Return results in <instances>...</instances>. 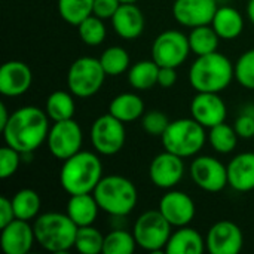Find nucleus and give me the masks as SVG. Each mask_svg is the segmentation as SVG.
Masks as SVG:
<instances>
[{
	"instance_id": "nucleus-18",
	"label": "nucleus",
	"mask_w": 254,
	"mask_h": 254,
	"mask_svg": "<svg viewBox=\"0 0 254 254\" xmlns=\"http://www.w3.org/2000/svg\"><path fill=\"white\" fill-rule=\"evenodd\" d=\"M33 82L31 68L24 61H7L0 67V92L4 97L25 94Z\"/></svg>"
},
{
	"instance_id": "nucleus-3",
	"label": "nucleus",
	"mask_w": 254,
	"mask_h": 254,
	"mask_svg": "<svg viewBox=\"0 0 254 254\" xmlns=\"http://www.w3.org/2000/svg\"><path fill=\"white\" fill-rule=\"evenodd\" d=\"M234 77V64L217 51L196 57L189 68V82L196 92H222Z\"/></svg>"
},
{
	"instance_id": "nucleus-45",
	"label": "nucleus",
	"mask_w": 254,
	"mask_h": 254,
	"mask_svg": "<svg viewBox=\"0 0 254 254\" xmlns=\"http://www.w3.org/2000/svg\"><path fill=\"white\" fill-rule=\"evenodd\" d=\"M137 0H121V3H135Z\"/></svg>"
},
{
	"instance_id": "nucleus-1",
	"label": "nucleus",
	"mask_w": 254,
	"mask_h": 254,
	"mask_svg": "<svg viewBox=\"0 0 254 254\" xmlns=\"http://www.w3.org/2000/svg\"><path fill=\"white\" fill-rule=\"evenodd\" d=\"M49 116L34 106H24L10 113L6 127L1 129L4 144L16 149L22 155H31L48 138Z\"/></svg>"
},
{
	"instance_id": "nucleus-42",
	"label": "nucleus",
	"mask_w": 254,
	"mask_h": 254,
	"mask_svg": "<svg viewBox=\"0 0 254 254\" xmlns=\"http://www.w3.org/2000/svg\"><path fill=\"white\" fill-rule=\"evenodd\" d=\"M177 82V71L174 67H161L158 76V85L168 89L173 88Z\"/></svg>"
},
{
	"instance_id": "nucleus-36",
	"label": "nucleus",
	"mask_w": 254,
	"mask_h": 254,
	"mask_svg": "<svg viewBox=\"0 0 254 254\" xmlns=\"http://www.w3.org/2000/svg\"><path fill=\"white\" fill-rule=\"evenodd\" d=\"M235 68V79L238 83L246 88L254 91V49L246 51L234 64Z\"/></svg>"
},
{
	"instance_id": "nucleus-33",
	"label": "nucleus",
	"mask_w": 254,
	"mask_h": 254,
	"mask_svg": "<svg viewBox=\"0 0 254 254\" xmlns=\"http://www.w3.org/2000/svg\"><path fill=\"white\" fill-rule=\"evenodd\" d=\"M100 63L107 76H119V74L125 73L127 70H129L131 60H129V54L127 52L125 48L110 46L101 54Z\"/></svg>"
},
{
	"instance_id": "nucleus-41",
	"label": "nucleus",
	"mask_w": 254,
	"mask_h": 254,
	"mask_svg": "<svg viewBox=\"0 0 254 254\" xmlns=\"http://www.w3.org/2000/svg\"><path fill=\"white\" fill-rule=\"evenodd\" d=\"M15 217V211H13V205H12V199L1 196L0 198V229L4 228L6 225H9L10 222H13Z\"/></svg>"
},
{
	"instance_id": "nucleus-31",
	"label": "nucleus",
	"mask_w": 254,
	"mask_h": 254,
	"mask_svg": "<svg viewBox=\"0 0 254 254\" xmlns=\"http://www.w3.org/2000/svg\"><path fill=\"white\" fill-rule=\"evenodd\" d=\"M238 138H240V135L237 134L235 128L225 122L210 128V132H208V141H210L211 147L216 152L223 153V155L235 150V147L238 144Z\"/></svg>"
},
{
	"instance_id": "nucleus-44",
	"label": "nucleus",
	"mask_w": 254,
	"mask_h": 254,
	"mask_svg": "<svg viewBox=\"0 0 254 254\" xmlns=\"http://www.w3.org/2000/svg\"><path fill=\"white\" fill-rule=\"evenodd\" d=\"M247 16L250 18L252 24L254 25V0H249L247 3Z\"/></svg>"
},
{
	"instance_id": "nucleus-40",
	"label": "nucleus",
	"mask_w": 254,
	"mask_h": 254,
	"mask_svg": "<svg viewBox=\"0 0 254 254\" xmlns=\"http://www.w3.org/2000/svg\"><path fill=\"white\" fill-rule=\"evenodd\" d=\"M121 6V0H94V10L92 15L101 19H112L116 10Z\"/></svg>"
},
{
	"instance_id": "nucleus-35",
	"label": "nucleus",
	"mask_w": 254,
	"mask_h": 254,
	"mask_svg": "<svg viewBox=\"0 0 254 254\" xmlns=\"http://www.w3.org/2000/svg\"><path fill=\"white\" fill-rule=\"evenodd\" d=\"M77 33H79L80 40L85 45L98 46L106 40V36H107L104 19H101L95 15H91L77 25Z\"/></svg>"
},
{
	"instance_id": "nucleus-22",
	"label": "nucleus",
	"mask_w": 254,
	"mask_h": 254,
	"mask_svg": "<svg viewBox=\"0 0 254 254\" xmlns=\"http://www.w3.org/2000/svg\"><path fill=\"white\" fill-rule=\"evenodd\" d=\"M98 211H100V207L94 193L70 195L67 201L65 213L79 228L94 225V222L98 217Z\"/></svg>"
},
{
	"instance_id": "nucleus-9",
	"label": "nucleus",
	"mask_w": 254,
	"mask_h": 254,
	"mask_svg": "<svg viewBox=\"0 0 254 254\" xmlns=\"http://www.w3.org/2000/svg\"><path fill=\"white\" fill-rule=\"evenodd\" d=\"M91 144L97 153L113 156L119 153L127 141V131L122 121L110 113L97 118L89 129Z\"/></svg>"
},
{
	"instance_id": "nucleus-11",
	"label": "nucleus",
	"mask_w": 254,
	"mask_h": 254,
	"mask_svg": "<svg viewBox=\"0 0 254 254\" xmlns=\"http://www.w3.org/2000/svg\"><path fill=\"white\" fill-rule=\"evenodd\" d=\"M51 155L58 161H65L80 152L83 134L80 125L74 119L58 121L49 128L46 138Z\"/></svg>"
},
{
	"instance_id": "nucleus-20",
	"label": "nucleus",
	"mask_w": 254,
	"mask_h": 254,
	"mask_svg": "<svg viewBox=\"0 0 254 254\" xmlns=\"http://www.w3.org/2000/svg\"><path fill=\"white\" fill-rule=\"evenodd\" d=\"M110 21L115 33L125 40H134L144 31V15L135 3H121Z\"/></svg>"
},
{
	"instance_id": "nucleus-8",
	"label": "nucleus",
	"mask_w": 254,
	"mask_h": 254,
	"mask_svg": "<svg viewBox=\"0 0 254 254\" xmlns=\"http://www.w3.org/2000/svg\"><path fill=\"white\" fill-rule=\"evenodd\" d=\"M171 223L162 216L159 210H149L143 213L134 223L132 234L137 247L158 253L165 250L171 237Z\"/></svg>"
},
{
	"instance_id": "nucleus-27",
	"label": "nucleus",
	"mask_w": 254,
	"mask_h": 254,
	"mask_svg": "<svg viewBox=\"0 0 254 254\" xmlns=\"http://www.w3.org/2000/svg\"><path fill=\"white\" fill-rule=\"evenodd\" d=\"M76 110L74 95L70 91H54L45 104V112L52 122L73 119Z\"/></svg>"
},
{
	"instance_id": "nucleus-10",
	"label": "nucleus",
	"mask_w": 254,
	"mask_h": 254,
	"mask_svg": "<svg viewBox=\"0 0 254 254\" xmlns=\"http://www.w3.org/2000/svg\"><path fill=\"white\" fill-rule=\"evenodd\" d=\"M189 39L179 30L161 33L152 45V60L159 67H180L190 54Z\"/></svg>"
},
{
	"instance_id": "nucleus-23",
	"label": "nucleus",
	"mask_w": 254,
	"mask_h": 254,
	"mask_svg": "<svg viewBox=\"0 0 254 254\" xmlns=\"http://www.w3.org/2000/svg\"><path fill=\"white\" fill-rule=\"evenodd\" d=\"M205 249L202 235L188 225L177 228V231L171 234L165 252L168 254H201Z\"/></svg>"
},
{
	"instance_id": "nucleus-28",
	"label": "nucleus",
	"mask_w": 254,
	"mask_h": 254,
	"mask_svg": "<svg viewBox=\"0 0 254 254\" xmlns=\"http://www.w3.org/2000/svg\"><path fill=\"white\" fill-rule=\"evenodd\" d=\"M188 39H189L190 51L196 57L216 52L219 48V42H220V37L211 24L192 28L190 33L188 34Z\"/></svg>"
},
{
	"instance_id": "nucleus-4",
	"label": "nucleus",
	"mask_w": 254,
	"mask_h": 254,
	"mask_svg": "<svg viewBox=\"0 0 254 254\" xmlns=\"http://www.w3.org/2000/svg\"><path fill=\"white\" fill-rule=\"evenodd\" d=\"M36 243L49 253H65L74 249L79 226L65 213H43L33 223Z\"/></svg>"
},
{
	"instance_id": "nucleus-2",
	"label": "nucleus",
	"mask_w": 254,
	"mask_h": 254,
	"mask_svg": "<svg viewBox=\"0 0 254 254\" xmlns=\"http://www.w3.org/2000/svg\"><path fill=\"white\" fill-rule=\"evenodd\" d=\"M103 179V164L94 152L80 150L63 161L60 185L68 195L92 193Z\"/></svg>"
},
{
	"instance_id": "nucleus-26",
	"label": "nucleus",
	"mask_w": 254,
	"mask_h": 254,
	"mask_svg": "<svg viewBox=\"0 0 254 254\" xmlns=\"http://www.w3.org/2000/svg\"><path fill=\"white\" fill-rule=\"evenodd\" d=\"M159 65L153 60H143L132 64L128 70V82L137 91H147L158 85Z\"/></svg>"
},
{
	"instance_id": "nucleus-24",
	"label": "nucleus",
	"mask_w": 254,
	"mask_h": 254,
	"mask_svg": "<svg viewBox=\"0 0 254 254\" xmlns=\"http://www.w3.org/2000/svg\"><path fill=\"white\" fill-rule=\"evenodd\" d=\"M213 28L223 40L237 39L244 30V18L243 15L232 6H222L217 9L213 21Z\"/></svg>"
},
{
	"instance_id": "nucleus-12",
	"label": "nucleus",
	"mask_w": 254,
	"mask_h": 254,
	"mask_svg": "<svg viewBox=\"0 0 254 254\" xmlns=\"http://www.w3.org/2000/svg\"><path fill=\"white\" fill-rule=\"evenodd\" d=\"M190 177L193 183L210 193L223 190L228 183V167L214 156H198L190 164Z\"/></svg>"
},
{
	"instance_id": "nucleus-43",
	"label": "nucleus",
	"mask_w": 254,
	"mask_h": 254,
	"mask_svg": "<svg viewBox=\"0 0 254 254\" xmlns=\"http://www.w3.org/2000/svg\"><path fill=\"white\" fill-rule=\"evenodd\" d=\"M9 118H10V115H9V112H7L6 104H4V103H0V131L6 127Z\"/></svg>"
},
{
	"instance_id": "nucleus-17",
	"label": "nucleus",
	"mask_w": 254,
	"mask_h": 254,
	"mask_svg": "<svg viewBox=\"0 0 254 254\" xmlns=\"http://www.w3.org/2000/svg\"><path fill=\"white\" fill-rule=\"evenodd\" d=\"M174 228L188 226L196 214L193 199L180 190H168L159 201L158 208Z\"/></svg>"
},
{
	"instance_id": "nucleus-30",
	"label": "nucleus",
	"mask_w": 254,
	"mask_h": 254,
	"mask_svg": "<svg viewBox=\"0 0 254 254\" xmlns=\"http://www.w3.org/2000/svg\"><path fill=\"white\" fill-rule=\"evenodd\" d=\"M94 0H58L60 16L70 25H79L92 15Z\"/></svg>"
},
{
	"instance_id": "nucleus-14",
	"label": "nucleus",
	"mask_w": 254,
	"mask_h": 254,
	"mask_svg": "<svg viewBox=\"0 0 254 254\" xmlns=\"http://www.w3.org/2000/svg\"><path fill=\"white\" fill-rule=\"evenodd\" d=\"M244 235L238 225L229 220L214 223L205 237V247L210 254H237L243 250Z\"/></svg>"
},
{
	"instance_id": "nucleus-16",
	"label": "nucleus",
	"mask_w": 254,
	"mask_h": 254,
	"mask_svg": "<svg viewBox=\"0 0 254 254\" xmlns=\"http://www.w3.org/2000/svg\"><path fill=\"white\" fill-rule=\"evenodd\" d=\"M190 115L205 128H213L226 121L228 109L219 92H196L190 101Z\"/></svg>"
},
{
	"instance_id": "nucleus-39",
	"label": "nucleus",
	"mask_w": 254,
	"mask_h": 254,
	"mask_svg": "<svg viewBox=\"0 0 254 254\" xmlns=\"http://www.w3.org/2000/svg\"><path fill=\"white\" fill-rule=\"evenodd\" d=\"M234 128L240 138H254V113L244 110L234 124Z\"/></svg>"
},
{
	"instance_id": "nucleus-34",
	"label": "nucleus",
	"mask_w": 254,
	"mask_h": 254,
	"mask_svg": "<svg viewBox=\"0 0 254 254\" xmlns=\"http://www.w3.org/2000/svg\"><path fill=\"white\" fill-rule=\"evenodd\" d=\"M104 246V235L94 228L89 226H80L76 234L74 249L82 254H98L103 253Z\"/></svg>"
},
{
	"instance_id": "nucleus-25",
	"label": "nucleus",
	"mask_w": 254,
	"mask_h": 254,
	"mask_svg": "<svg viewBox=\"0 0 254 254\" xmlns=\"http://www.w3.org/2000/svg\"><path fill=\"white\" fill-rule=\"evenodd\" d=\"M143 112L144 103L141 97L134 92H122L116 95L109 104V113L122 121L124 124L140 119L143 116Z\"/></svg>"
},
{
	"instance_id": "nucleus-13",
	"label": "nucleus",
	"mask_w": 254,
	"mask_h": 254,
	"mask_svg": "<svg viewBox=\"0 0 254 254\" xmlns=\"http://www.w3.org/2000/svg\"><path fill=\"white\" fill-rule=\"evenodd\" d=\"M185 176V162L183 158L164 150L156 155L149 165V179L159 189H173L176 188Z\"/></svg>"
},
{
	"instance_id": "nucleus-15",
	"label": "nucleus",
	"mask_w": 254,
	"mask_h": 254,
	"mask_svg": "<svg viewBox=\"0 0 254 254\" xmlns=\"http://www.w3.org/2000/svg\"><path fill=\"white\" fill-rule=\"evenodd\" d=\"M219 6L216 0H174V19L189 28L211 24Z\"/></svg>"
},
{
	"instance_id": "nucleus-32",
	"label": "nucleus",
	"mask_w": 254,
	"mask_h": 254,
	"mask_svg": "<svg viewBox=\"0 0 254 254\" xmlns=\"http://www.w3.org/2000/svg\"><path fill=\"white\" fill-rule=\"evenodd\" d=\"M135 247L134 234L118 228L104 235L103 254H131L135 252Z\"/></svg>"
},
{
	"instance_id": "nucleus-37",
	"label": "nucleus",
	"mask_w": 254,
	"mask_h": 254,
	"mask_svg": "<svg viewBox=\"0 0 254 254\" xmlns=\"http://www.w3.org/2000/svg\"><path fill=\"white\" fill-rule=\"evenodd\" d=\"M168 116L161 110H150L141 116V127L149 135L161 137L170 125Z\"/></svg>"
},
{
	"instance_id": "nucleus-7",
	"label": "nucleus",
	"mask_w": 254,
	"mask_h": 254,
	"mask_svg": "<svg viewBox=\"0 0 254 254\" xmlns=\"http://www.w3.org/2000/svg\"><path fill=\"white\" fill-rule=\"evenodd\" d=\"M106 76L100 58L80 57L68 67L67 88L74 97L89 98L101 89Z\"/></svg>"
},
{
	"instance_id": "nucleus-29",
	"label": "nucleus",
	"mask_w": 254,
	"mask_h": 254,
	"mask_svg": "<svg viewBox=\"0 0 254 254\" xmlns=\"http://www.w3.org/2000/svg\"><path fill=\"white\" fill-rule=\"evenodd\" d=\"M12 205H13V211H15L16 219L31 222L39 216L42 201H40V196L36 190L27 188V189L18 190L13 195Z\"/></svg>"
},
{
	"instance_id": "nucleus-19",
	"label": "nucleus",
	"mask_w": 254,
	"mask_h": 254,
	"mask_svg": "<svg viewBox=\"0 0 254 254\" xmlns=\"http://www.w3.org/2000/svg\"><path fill=\"white\" fill-rule=\"evenodd\" d=\"M36 241L34 229L28 222L15 219L1 228L0 246L6 254H27Z\"/></svg>"
},
{
	"instance_id": "nucleus-5",
	"label": "nucleus",
	"mask_w": 254,
	"mask_h": 254,
	"mask_svg": "<svg viewBox=\"0 0 254 254\" xmlns=\"http://www.w3.org/2000/svg\"><path fill=\"white\" fill-rule=\"evenodd\" d=\"M92 193L100 210L112 217H127L138 201L135 185L129 179L116 174L103 177Z\"/></svg>"
},
{
	"instance_id": "nucleus-21",
	"label": "nucleus",
	"mask_w": 254,
	"mask_h": 254,
	"mask_svg": "<svg viewBox=\"0 0 254 254\" xmlns=\"http://www.w3.org/2000/svg\"><path fill=\"white\" fill-rule=\"evenodd\" d=\"M228 183L241 193L254 190V152H243L228 164Z\"/></svg>"
},
{
	"instance_id": "nucleus-38",
	"label": "nucleus",
	"mask_w": 254,
	"mask_h": 254,
	"mask_svg": "<svg viewBox=\"0 0 254 254\" xmlns=\"http://www.w3.org/2000/svg\"><path fill=\"white\" fill-rule=\"evenodd\" d=\"M21 152L7 144L0 149V179L6 180L16 173L21 164Z\"/></svg>"
},
{
	"instance_id": "nucleus-6",
	"label": "nucleus",
	"mask_w": 254,
	"mask_h": 254,
	"mask_svg": "<svg viewBox=\"0 0 254 254\" xmlns=\"http://www.w3.org/2000/svg\"><path fill=\"white\" fill-rule=\"evenodd\" d=\"M207 138L208 134L205 132V127L193 118H182L170 122L168 128L161 135L164 149L182 156L183 159L199 153Z\"/></svg>"
}]
</instances>
